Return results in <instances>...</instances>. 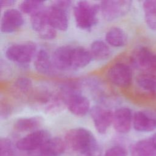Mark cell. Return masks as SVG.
Instances as JSON below:
<instances>
[{"label": "cell", "mask_w": 156, "mask_h": 156, "mask_svg": "<svg viewBox=\"0 0 156 156\" xmlns=\"http://www.w3.org/2000/svg\"><path fill=\"white\" fill-rule=\"evenodd\" d=\"M72 2L69 0H57L52 1L51 5L66 10L71 5Z\"/></svg>", "instance_id": "29"}, {"label": "cell", "mask_w": 156, "mask_h": 156, "mask_svg": "<svg viewBox=\"0 0 156 156\" xmlns=\"http://www.w3.org/2000/svg\"><path fill=\"white\" fill-rule=\"evenodd\" d=\"M42 123L40 116L23 117L18 119L13 124L15 130L20 132H28L37 129Z\"/></svg>", "instance_id": "22"}, {"label": "cell", "mask_w": 156, "mask_h": 156, "mask_svg": "<svg viewBox=\"0 0 156 156\" xmlns=\"http://www.w3.org/2000/svg\"><path fill=\"white\" fill-rule=\"evenodd\" d=\"M73 46L63 45L54 51L51 57L55 69L60 71L72 70L71 55Z\"/></svg>", "instance_id": "13"}, {"label": "cell", "mask_w": 156, "mask_h": 156, "mask_svg": "<svg viewBox=\"0 0 156 156\" xmlns=\"http://www.w3.org/2000/svg\"><path fill=\"white\" fill-rule=\"evenodd\" d=\"M32 88V82L30 78L21 76L17 78L12 84V90L16 95H24L30 91Z\"/></svg>", "instance_id": "24"}, {"label": "cell", "mask_w": 156, "mask_h": 156, "mask_svg": "<svg viewBox=\"0 0 156 156\" xmlns=\"http://www.w3.org/2000/svg\"><path fill=\"white\" fill-rule=\"evenodd\" d=\"M66 146L65 141L60 138H51L38 148L26 152L24 156H60Z\"/></svg>", "instance_id": "10"}, {"label": "cell", "mask_w": 156, "mask_h": 156, "mask_svg": "<svg viewBox=\"0 0 156 156\" xmlns=\"http://www.w3.org/2000/svg\"><path fill=\"white\" fill-rule=\"evenodd\" d=\"M65 101L69 112L77 116H83L90 112V100L78 90L68 94Z\"/></svg>", "instance_id": "9"}, {"label": "cell", "mask_w": 156, "mask_h": 156, "mask_svg": "<svg viewBox=\"0 0 156 156\" xmlns=\"http://www.w3.org/2000/svg\"><path fill=\"white\" fill-rule=\"evenodd\" d=\"M107 76L112 84L120 88L128 87L133 77L130 66L122 62H117L111 65L107 70Z\"/></svg>", "instance_id": "5"}, {"label": "cell", "mask_w": 156, "mask_h": 156, "mask_svg": "<svg viewBox=\"0 0 156 156\" xmlns=\"http://www.w3.org/2000/svg\"><path fill=\"white\" fill-rule=\"evenodd\" d=\"M90 113L96 130L101 134L106 133L112 124L113 112L105 107L96 105L91 108Z\"/></svg>", "instance_id": "11"}, {"label": "cell", "mask_w": 156, "mask_h": 156, "mask_svg": "<svg viewBox=\"0 0 156 156\" xmlns=\"http://www.w3.org/2000/svg\"><path fill=\"white\" fill-rule=\"evenodd\" d=\"M105 39L106 43L109 45L119 48L127 44L128 37L122 29L118 27H113L106 32Z\"/></svg>", "instance_id": "20"}, {"label": "cell", "mask_w": 156, "mask_h": 156, "mask_svg": "<svg viewBox=\"0 0 156 156\" xmlns=\"http://www.w3.org/2000/svg\"><path fill=\"white\" fill-rule=\"evenodd\" d=\"M11 112L10 107L6 103L1 104V116L2 117L8 116Z\"/></svg>", "instance_id": "30"}, {"label": "cell", "mask_w": 156, "mask_h": 156, "mask_svg": "<svg viewBox=\"0 0 156 156\" xmlns=\"http://www.w3.org/2000/svg\"><path fill=\"white\" fill-rule=\"evenodd\" d=\"M0 156H16L13 144L8 138L0 140Z\"/></svg>", "instance_id": "27"}, {"label": "cell", "mask_w": 156, "mask_h": 156, "mask_svg": "<svg viewBox=\"0 0 156 156\" xmlns=\"http://www.w3.org/2000/svg\"><path fill=\"white\" fill-rule=\"evenodd\" d=\"M132 2L128 0H107L99 4L100 11L107 21H113L128 13Z\"/></svg>", "instance_id": "6"}, {"label": "cell", "mask_w": 156, "mask_h": 156, "mask_svg": "<svg viewBox=\"0 0 156 156\" xmlns=\"http://www.w3.org/2000/svg\"><path fill=\"white\" fill-rule=\"evenodd\" d=\"M51 138L50 133L46 130H36L19 140L16 147L23 151L28 152L35 150Z\"/></svg>", "instance_id": "7"}, {"label": "cell", "mask_w": 156, "mask_h": 156, "mask_svg": "<svg viewBox=\"0 0 156 156\" xmlns=\"http://www.w3.org/2000/svg\"><path fill=\"white\" fill-rule=\"evenodd\" d=\"M132 124L138 132H152L156 129V119L151 111H137L133 114Z\"/></svg>", "instance_id": "15"}, {"label": "cell", "mask_w": 156, "mask_h": 156, "mask_svg": "<svg viewBox=\"0 0 156 156\" xmlns=\"http://www.w3.org/2000/svg\"><path fill=\"white\" fill-rule=\"evenodd\" d=\"M44 1L37 0H27L22 1L19 8L21 12L30 15L44 7Z\"/></svg>", "instance_id": "26"}, {"label": "cell", "mask_w": 156, "mask_h": 156, "mask_svg": "<svg viewBox=\"0 0 156 156\" xmlns=\"http://www.w3.org/2000/svg\"><path fill=\"white\" fill-rule=\"evenodd\" d=\"M131 62L135 68L142 71L156 69V54L146 47L136 49L132 55Z\"/></svg>", "instance_id": "8"}, {"label": "cell", "mask_w": 156, "mask_h": 156, "mask_svg": "<svg viewBox=\"0 0 156 156\" xmlns=\"http://www.w3.org/2000/svg\"><path fill=\"white\" fill-rule=\"evenodd\" d=\"M24 24L21 12L16 9H8L5 10L1 20V30L6 34L17 31Z\"/></svg>", "instance_id": "12"}, {"label": "cell", "mask_w": 156, "mask_h": 156, "mask_svg": "<svg viewBox=\"0 0 156 156\" xmlns=\"http://www.w3.org/2000/svg\"><path fill=\"white\" fill-rule=\"evenodd\" d=\"M31 26L37 32L40 38L44 40H52L57 35V30L49 23L48 7H43L30 15Z\"/></svg>", "instance_id": "4"}, {"label": "cell", "mask_w": 156, "mask_h": 156, "mask_svg": "<svg viewBox=\"0 0 156 156\" xmlns=\"http://www.w3.org/2000/svg\"><path fill=\"white\" fill-rule=\"evenodd\" d=\"M48 18L49 24L56 30L65 31L68 27L66 10L51 5L48 7Z\"/></svg>", "instance_id": "17"}, {"label": "cell", "mask_w": 156, "mask_h": 156, "mask_svg": "<svg viewBox=\"0 0 156 156\" xmlns=\"http://www.w3.org/2000/svg\"><path fill=\"white\" fill-rule=\"evenodd\" d=\"M92 60L90 50L82 46H73L71 55L72 70L87 66Z\"/></svg>", "instance_id": "18"}, {"label": "cell", "mask_w": 156, "mask_h": 156, "mask_svg": "<svg viewBox=\"0 0 156 156\" xmlns=\"http://www.w3.org/2000/svg\"><path fill=\"white\" fill-rule=\"evenodd\" d=\"M152 115H154V116L155 117V118L156 119V110H154V111H151Z\"/></svg>", "instance_id": "32"}, {"label": "cell", "mask_w": 156, "mask_h": 156, "mask_svg": "<svg viewBox=\"0 0 156 156\" xmlns=\"http://www.w3.org/2000/svg\"><path fill=\"white\" fill-rule=\"evenodd\" d=\"M138 86L144 91L150 93H156V79L150 74H143L136 78Z\"/></svg>", "instance_id": "25"}, {"label": "cell", "mask_w": 156, "mask_h": 156, "mask_svg": "<svg viewBox=\"0 0 156 156\" xmlns=\"http://www.w3.org/2000/svg\"><path fill=\"white\" fill-rule=\"evenodd\" d=\"M14 3H15V1L13 0H1L0 1V5L1 8L11 6Z\"/></svg>", "instance_id": "31"}, {"label": "cell", "mask_w": 156, "mask_h": 156, "mask_svg": "<svg viewBox=\"0 0 156 156\" xmlns=\"http://www.w3.org/2000/svg\"><path fill=\"white\" fill-rule=\"evenodd\" d=\"M144 20L148 27L156 30V0H147L143 3Z\"/></svg>", "instance_id": "23"}, {"label": "cell", "mask_w": 156, "mask_h": 156, "mask_svg": "<svg viewBox=\"0 0 156 156\" xmlns=\"http://www.w3.org/2000/svg\"><path fill=\"white\" fill-rule=\"evenodd\" d=\"M130 152L133 156H156V132L151 137L134 143Z\"/></svg>", "instance_id": "16"}, {"label": "cell", "mask_w": 156, "mask_h": 156, "mask_svg": "<svg viewBox=\"0 0 156 156\" xmlns=\"http://www.w3.org/2000/svg\"><path fill=\"white\" fill-rule=\"evenodd\" d=\"M65 142L78 156H101L102 151L95 136L89 130L77 127L70 129L65 136Z\"/></svg>", "instance_id": "1"}, {"label": "cell", "mask_w": 156, "mask_h": 156, "mask_svg": "<svg viewBox=\"0 0 156 156\" xmlns=\"http://www.w3.org/2000/svg\"><path fill=\"white\" fill-rule=\"evenodd\" d=\"M34 65L37 71L43 74H51L55 69L52 58L45 49H40L35 54Z\"/></svg>", "instance_id": "19"}, {"label": "cell", "mask_w": 156, "mask_h": 156, "mask_svg": "<svg viewBox=\"0 0 156 156\" xmlns=\"http://www.w3.org/2000/svg\"><path fill=\"white\" fill-rule=\"evenodd\" d=\"M99 4L87 1H77L74 5L73 13L76 26L83 30H90L98 22Z\"/></svg>", "instance_id": "2"}, {"label": "cell", "mask_w": 156, "mask_h": 156, "mask_svg": "<svg viewBox=\"0 0 156 156\" xmlns=\"http://www.w3.org/2000/svg\"><path fill=\"white\" fill-rule=\"evenodd\" d=\"M125 148L119 146H115L106 151L104 156H127Z\"/></svg>", "instance_id": "28"}, {"label": "cell", "mask_w": 156, "mask_h": 156, "mask_svg": "<svg viewBox=\"0 0 156 156\" xmlns=\"http://www.w3.org/2000/svg\"><path fill=\"white\" fill-rule=\"evenodd\" d=\"M90 52L93 59L99 61L108 59L112 54L111 49L106 41L101 40H96L92 42Z\"/></svg>", "instance_id": "21"}, {"label": "cell", "mask_w": 156, "mask_h": 156, "mask_svg": "<svg viewBox=\"0 0 156 156\" xmlns=\"http://www.w3.org/2000/svg\"><path fill=\"white\" fill-rule=\"evenodd\" d=\"M37 46L32 41H25L9 46L5 52V57L18 64L29 63L35 55Z\"/></svg>", "instance_id": "3"}, {"label": "cell", "mask_w": 156, "mask_h": 156, "mask_svg": "<svg viewBox=\"0 0 156 156\" xmlns=\"http://www.w3.org/2000/svg\"><path fill=\"white\" fill-rule=\"evenodd\" d=\"M132 110L128 107H120L113 112L112 124L115 130L121 133H128L133 122Z\"/></svg>", "instance_id": "14"}]
</instances>
